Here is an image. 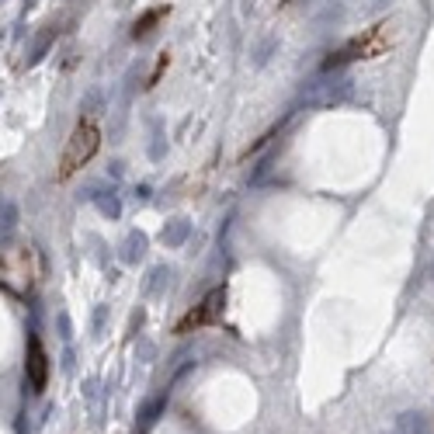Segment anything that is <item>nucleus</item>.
<instances>
[{
  "mask_svg": "<svg viewBox=\"0 0 434 434\" xmlns=\"http://www.w3.org/2000/svg\"><path fill=\"white\" fill-rule=\"evenodd\" d=\"M389 21H383V25H375V28H368V32H361V35H354L351 42H344L337 52H330V60L323 63V70H334V67H344V63H354V60H375L378 52H386L389 45H393V35H389Z\"/></svg>",
  "mask_w": 434,
  "mask_h": 434,
  "instance_id": "7ed1b4c3",
  "label": "nucleus"
},
{
  "mask_svg": "<svg viewBox=\"0 0 434 434\" xmlns=\"http://www.w3.org/2000/svg\"><path fill=\"white\" fill-rule=\"evenodd\" d=\"M223 306H226V289L219 285V289H212L195 309H188V313L178 320L174 334H191V330H198V327H208V323H215V320L223 316Z\"/></svg>",
  "mask_w": 434,
  "mask_h": 434,
  "instance_id": "20e7f679",
  "label": "nucleus"
},
{
  "mask_svg": "<svg viewBox=\"0 0 434 434\" xmlns=\"http://www.w3.org/2000/svg\"><path fill=\"white\" fill-rule=\"evenodd\" d=\"M42 278V257L35 247L11 243L0 247V289H8L18 299H28Z\"/></svg>",
  "mask_w": 434,
  "mask_h": 434,
  "instance_id": "f257e3e1",
  "label": "nucleus"
},
{
  "mask_svg": "<svg viewBox=\"0 0 434 434\" xmlns=\"http://www.w3.org/2000/svg\"><path fill=\"white\" fill-rule=\"evenodd\" d=\"M167 14H171V8H167V4H160V8H149V11H146V14H143V18L132 25V35H136V38H146V35L153 32V25H160V21H164Z\"/></svg>",
  "mask_w": 434,
  "mask_h": 434,
  "instance_id": "423d86ee",
  "label": "nucleus"
},
{
  "mask_svg": "<svg viewBox=\"0 0 434 434\" xmlns=\"http://www.w3.org/2000/svg\"><path fill=\"white\" fill-rule=\"evenodd\" d=\"M97 149H101V125H97V119L87 115V119H80V122L73 125V132H70V139H67V146H63L56 178H60V181H70L84 164H91Z\"/></svg>",
  "mask_w": 434,
  "mask_h": 434,
  "instance_id": "f03ea898",
  "label": "nucleus"
},
{
  "mask_svg": "<svg viewBox=\"0 0 434 434\" xmlns=\"http://www.w3.org/2000/svg\"><path fill=\"white\" fill-rule=\"evenodd\" d=\"M25 375H28V386L32 393H45L49 386V354L38 334L28 337V351H25Z\"/></svg>",
  "mask_w": 434,
  "mask_h": 434,
  "instance_id": "39448f33",
  "label": "nucleus"
},
{
  "mask_svg": "<svg viewBox=\"0 0 434 434\" xmlns=\"http://www.w3.org/2000/svg\"><path fill=\"white\" fill-rule=\"evenodd\" d=\"M400 434H427V420H424V413H417V410L403 413V417H400Z\"/></svg>",
  "mask_w": 434,
  "mask_h": 434,
  "instance_id": "0eeeda50",
  "label": "nucleus"
},
{
  "mask_svg": "<svg viewBox=\"0 0 434 434\" xmlns=\"http://www.w3.org/2000/svg\"><path fill=\"white\" fill-rule=\"evenodd\" d=\"M167 63H171V56H167V52H160V60H156V70H153V77H149V87L160 80V73L167 70Z\"/></svg>",
  "mask_w": 434,
  "mask_h": 434,
  "instance_id": "6e6552de",
  "label": "nucleus"
}]
</instances>
